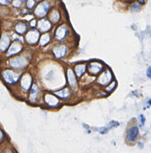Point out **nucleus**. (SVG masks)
I'll list each match as a JSON object with an SVG mask.
<instances>
[{
	"label": "nucleus",
	"instance_id": "nucleus-1",
	"mask_svg": "<svg viewBox=\"0 0 151 153\" xmlns=\"http://www.w3.org/2000/svg\"><path fill=\"white\" fill-rule=\"evenodd\" d=\"M3 77L4 80L8 83H14L16 82L18 78L19 75L14 73L11 71H5L3 73Z\"/></svg>",
	"mask_w": 151,
	"mask_h": 153
},
{
	"label": "nucleus",
	"instance_id": "nucleus-2",
	"mask_svg": "<svg viewBox=\"0 0 151 153\" xmlns=\"http://www.w3.org/2000/svg\"><path fill=\"white\" fill-rule=\"evenodd\" d=\"M27 64V60L23 57H16L10 60V65L14 68H22Z\"/></svg>",
	"mask_w": 151,
	"mask_h": 153
},
{
	"label": "nucleus",
	"instance_id": "nucleus-3",
	"mask_svg": "<svg viewBox=\"0 0 151 153\" xmlns=\"http://www.w3.org/2000/svg\"><path fill=\"white\" fill-rule=\"evenodd\" d=\"M49 9V4L47 2H43L39 4L37 7H36L34 13L37 16L40 17H42L45 16Z\"/></svg>",
	"mask_w": 151,
	"mask_h": 153
},
{
	"label": "nucleus",
	"instance_id": "nucleus-4",
	"mask_svg": "<svg viewBox=\"0 0 151 153\" xmlns=\"http://www.w3.org/2000/svg\"><path fill=\"white\" fill-rule=\"evenodd\" d=\"M39 37V32L36 30H33L29 32L26 35V40L30 44H34L38 41Z\"/></svg>",
	"mask_w": 151,
	"mask_h": 153
},
{
	"label": "nucleus",
	"instance_id": "nucleus-5",
	"mask_svg": "<svg viewBox=\"0 0 151 153\" xmlns=\"http://www.w3.org/2000/svg\"><path fill=\"white\" fill-rule=\"evenodd\" d=\"M139 134V129L136 126H133L128 130L127 137L128 139L130 142H134L137 137Z\"/></svg>",
	"mask_w": 151,
	"mask_h": 153
},
{
	"label": "nucleus",
	"instance_id": "nucleus-6",
	"mask_svg": "<svg viewBox=\"0 0 151 153\" xmlns=\"http://www.w3.org/2000/svg\"><path fill=\"white\" fill-rule=\"evenodd\" d=\"M10 44V39L6 33H4L0 41V50L5 51L8 47Z\"/></svg>",
	"mask_w": 151,
	"mask_h": 153
},
{
	"label": "nucleus",
	"instance_id": "nucleus-7",
	"mask_svg": "<svg viewBox=\"0 0 151 153\" xmlns=\"http://www.w3.org/2000/svg\"><path fill=\"white\" fill-rule=\"evenodd\" d=\"M31 82H32V78H31V76L27 74V75H25L21 79V85L22 86V87L27 90L29 88V87H30V85H31Z\"/></svg>",
	"mask_w": 151,
	"mask_h": 153
},
{
	"label": "nucleus",
	"instance_id": "nucleus-8",
	"mask_svg": "<svg viewBox=\"0 0 151 153\" xmlns=\"http://www.w3.org/2000/svg\"><path fill=\"white\" fill-rule=\"evenodd\" d=\"M38 27L42 32H45L50 29L51 24L48 20L46 19H42L39 22Z\"/></svg>",
	"mask_w": 151,
	"mask_h": 153
},
{
	"label": "nucleus",
	"instance_id": "nucleus-9",
	"mask_svg": "<svg viewBox=\"0 0 151 153\" xmlns=\"http://www.w3.org/2000/svg\"><path fill=\"white\" fill-rule=\"evenodd\" d=\"M21 48H22L21 45L20 43L18 42L13 43L8 50V55L10 56V55L18 53L21 50Z\"/></svg>",
	"mask_w": 151,
	"mask_h": 153
},
{
	"label": "nucleus",
	"instance_id": "nucleus-10",
	"mask_svg": "<svg viewBox=\"0 0 151 153\" xmlns=\"http://www.w3.org/2000/svg\"><path fill=\"white\" fill-rule=\"evenodd\" d=\"M66 52V48L64 45H60L54 49V53L58 58L63 57Z\"/></svg>",
	"mask_w": 151,
	"mask_h": 153
},
{
	"label": "nucleus",
	"instance_id": "nucleus-11",
	"mask_svg": "<svg viewBox=\"0 0 151 153\" xmlns=\"http://www.w3.org/2000/svg\"><path fill=\"white\" fill-rule=\"evenodd\" d=\"M66 32H67V29L64 26H61L59 27L56 32V35H55L56 38L58 40H61L63 39L66 35Z\"/></svg>",
	"mask_w": 151,
	"mask_h": 153
},
{
	"label": "nucleus",
	"instance_id": "nucleus-12",
	"mask_svg": "<svg viewBox=\"0 0 151 153\" xmlns=\"http://www.w3.org/2000/svg\"><path fill=\"white\" fill-rule=\"evenodd\" d=\"M111 79V73L108 71H106L103 75L99 78V82L102 84H106V83L108 82Z\"/></svg>",
	"mask_w": 151,
	"mask_h": 153
},
{
	"label": "nucleus",
	"instance_id": "nucleus-13",
	"mask_svg": "<svg viewBox=\"0 0 151 153\" xmlns=\"http://www.w3.org/2000/svg\"><path fill=\"white\" fill-rule=\"evenodd\" d=\"M101 69H102L101 65L100 64H98L96 63H92L89 66V71L92 74H96L98 73L100 71Z\"/></svg>",
	"mask_w": 151,
	"mask_h": 153
},
{
	"label": "nucleus",
	"instance_id": "nucleus-14",
	"mask_svg": "<svg viewBox=\"0 0 151 153\" xmlns=\"http://www.w3.org/2000/svg\"><path fill=\"white\" fill-rule=\"evenodd\" d=\"M45 100L46 103L50 105L54 106L58 103V100L54 96L51 94H47L45 97Z\"/></svg>",
	"mask_w": 151,
	"mask_h": 153
},
{
	"label": "nucleus",
	"instance_id": "nucleus-15",
	"mask_svg": "<svg viewBox=\"0 0 151 153\" xmlns=\"http://www.w3.org/2000/svg\"><path fill=\"white\" fill-rule=\"evenodd\" d=\"M68 79L70 85L74 86L76 84V80L74 73L71 69H68Z\"/></svg>",
	"mask_w": 151,
	"mask_h": 153
},
{
	"label": "nucleus",
	"instance_id": "nucleus-16",
	"mask_svg": "<svg viewBox=\"0 0 151 153\" xmlns=\"http://www.w3.org/2000/svg\"><path fill=\"white\" fill-rule=\"evenodd\" d=\"M85 66L84 65H78L76 66L75 70L78 76H80L85 71Z\"/></svg>",
	"mask_w": 151,
	"mask_h": 153
},
{
	"label": "nucleus",
	"instance_id": "nucleus-17",
	"mask_svg": "<svg viewBox=\"0 0 151 153\" xmlns=\"http://www.w3.org/2000/svg\"><path fill=\"white\" fill-rule=\"evenodd\" d=\"M49 40H50V36L49 34L46 33L45 35H43L40 39V44L41 45H45L48 43Z\"/></svg>",
	"mask_w": 151,
	"mask_h": 153
},
{
	"label": "nucleus",
	"instance_id": "nucleus-18",
	"mask_svg": "<svg viewBox=\"0 0 151 153\" xmlns=\"http://www.w3.org/2000/svg\"><path fill=\"white\" fill-rule=\"evenodd\" d=\"M15 30L19 33H23L26 30V26L23 23H18L15 26Z\"/></svg>",
	"mask_w": 151,
	"mask_h": 153
},
{
	"label": "nucleus",
	"instance_id": "nucleus-19",
	"mask_svg": "<svg viewBox=\"0 0 151 153\" xmlns=\"http://www.w3.org/2000/svg\"><path fill=\"white\" fill-rule=\"evenodd\" d=\"M50 18H51V20L53 22H57L59 19V13H58V11H54L52 13Z\"/></svg>",
	"mask_w": 151,
	"mask_h": 153
},
{
	"label": "nucleus",
	"instance_id": "nucleus-20",
	"mask_svg": "<svg viewBox=\"0 0 151 153\" xmlns=\"http://www.w3.org/2000/svg\"><path fill=\"white\" fill-rule=\"evenodd\" d=\"M55 94L61 97H65L68 95V90L67 88H65L60 91L56 92Z\"/></svg>",
	"mask_w": 151,
	"mask_h": 153
},
{
	"label": "nucleus",
	"instance_id": "nucleus-21",
	"mask_svg": "<svg viewBox=\"0 0 151 153\" xmlns=\"http://www.w3.org/2000/svg\"><path fill=\"white\" fill-rule=\"evenodd\" d=\"M140 9V5H139L138 4H137V3L134 4L133 5L132 7H131V10H132L133 11H135V12L139 11Z\"/></svg>",
	"mask_w": 151,
	"mask_h": 153
},
{
	"label": "nucleus",
	"instance_id": "nucleus-22",
	"mask_svg": "<svg viewBox=\"0 0 151 153\" xmlns=\"http://www.w3.org/2000/svg\"><path fill=\"white\" fill-rule=\"evenodd\" d=\"M37 92V88H36V87L35 85H34L31 90V98L32 99H34L35 97V95H36V93Z\"/></svg>",
	"mask_w": 151,
	"mask_h": 153
},
{
	"label": "nucleus",
	"instance_id": "nucleus-23",
	"mask_svg": "<svg viewBox=\"0 0 151 153\" xmlns=\"http://www.w3.org/2000/svg\"><path fill=\"white\" fill-rule=\"evenodd\" d=\"M21 4V2L20 0H15L13 2V5L15 7H19Z\"/></svg>",
	"mask_w": 151,
	"mask_h": 153
},
{
	"label": "nucleus",
	"instance_id": "nucleus-24",
	"mask_svg": "<svg viewBox=\"0 0 151 153\" xmlns=\"http://www.w3.org/2000/svg\"><path fill=\"white\" fill-rule=\"evenodd\" d=\"M34 4V1L33 0H29L27 1V5L29 8H32Z\"/></svg>",
	"mask_w": 151,
	"mask_h": 153
},
{
	"label": "nucleus",
	"instance_id": "nucleus-25",
	"mask_svg": "<svg viewBox=\"0 0 151 153\" xmlns=\"http://www.w3.org/2000/svg\"><path fill=\"white\" fill-rule=\"evenodd\" d=\"M10 1L11 0H0V2L2 4H7L10 2Z\"/></svg>",
	"mask_w": 151,
	"mask_h": 153
},
{
	"label": "nucleus",
	"instance_id": "nucleus-26",
	"mask_svg": "<svg viewBox=\"0 0 151 153\" xmlns=\"http://www.w3.org/2000/svg\"><path fill=\"white\" fill-rule=\"evenodd\" d=\"M147 75L149 78H150V67H149L148 69H147Z\"/></svg>",
	"mask_w": 151,
	"mask_h": 153
},
{
	"label": "nucleus",
	"instance_id": "nucleus-27",
	"mask_svg": "<svg viewBox=\"0 0 151 153\" xmlns=\"http://www.w3.org/2000/svg\"><path fill=\"white\" fill-rule=\"evenodd\" d=\"M114 86H115V82H114L113 83H112V85H110V87H109L108 88V90H109V91H110L111 89H112V88H114Z\"/></svg>",
	"mask_w": 151,
	"mask_h": 153
},
{
	"label": "nucleus",
	"instance_id": "nucleus-28",
	"mask_svg": "<svg viewBox=\"0 0 151 153\" xmlns=\"http://www.w3.org/2000/svg\"><path fill=\"white\" fill-rule=\"evenodd\" d=\"M140 119H141V124H144V123L145 119H144V118L143 117V115H140Z\"/></svg>",
	"mask_w": 151,
	"mask_h": 153
},
{
	"label": "nucleus",
	"instance_id": "nucleus-29",
	"mask_svg": "<svg viewBox=\"0 0 151 153\" xmlns=\"http://www.w3.org/2000/svg\"><path fill=\"white\" fill-rule=\"evenodd\" d=\"M30 25H31L32 26H34L36 25V20H32V21L31 22V23H30Z\"/></svg>",
	"mask_w": 151,
	"mask_h": 153
},
{
	"label": "nucleus",
	"instance_id": "nucleus-30",
	"mask_svg": "<svg viewBox=\"0 0 151 153\" xmlns=\"http://www.w3.org/2000/svg\"><path fill=\"white\" fill-rule=\"evenodd\" d=\"M2 136H3L2 133V131H1V130H0V140H1V139H2Z\"/></svg>",
	"mask_w": 151,
	"mask_h": 153
},
{
	"label": "nucleus",
	"instance_id": "nucleus-31",
	"mask_svg": "<svg viewBox=\"0 0 151 153\" xmlns=\"http://www.w3.org/2000/svg\"><path fill=\"white\" fill-rule=\"evenodd\" d=\"M5 153H11V152H8V151H7V152H5Z\"/></svg>",
	"mask_w": 151,
	"mask_h": 153
},
{
	"label": "nucleus",
	"instance_id": "nucleus-32",
	"mask_svg": "<svg viewBox=\"0 0 151 153\" xmlns=\"http://www.w3.org/2000/svg\"><path fill=\"white\" fill-rule=\"evenodd\" d=\"M128 1H130V0H128ZM130 1H131V0H130Z\"/></svg>",
	"mask_w": 151,
	"mask_h": 153
},
{
	"label": "nucleus",
	"instance_id": "nucleus-33",
	"mask_svg": "<svg viewBox=\"0 0 151 153\" xmlns=\"http://www.w3.org/2000/svg\"><path fill=\"white\" fill-rule=\"evenodd\" d=\"M37 1H39V0H37Z\"/></svg>",
	"mask_w": 151,
	"mask_h": 153
}]
</instances>
